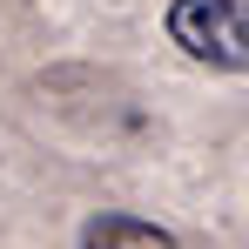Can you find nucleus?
<instances>
[{
  "label": "nucleus",
  "mask_w": 249,
  "mask_h": 249,
  "mask_svg": "<svg viewBox=\"0 0 249 249\" xmlns=\"http://www.w3.org/2000/svg\"><path fill=\"white\" fill-rule=\"evenodd\" d=\"M81 249H182L168 229H155V222H142V215H94L81 229Z\"/></svg>",
  "instance_id": "f03ea898"
},
{
  "label": "nucleus",
  "mask_w": 249,
  "mask_h": 249,
  "mask_svg": "<svg viewBox=\"0 0 249 249\" xmlns=\"http://www.w3.org/2000/svg\"><path fill=\"white\" fill-rule=\"evenodd\" d=\"M168 41L202 68L243 74L249 68V0H175L168 7Z\"/></svg>",
  "instance_id": "f257e3e1"
}]
</instances>
